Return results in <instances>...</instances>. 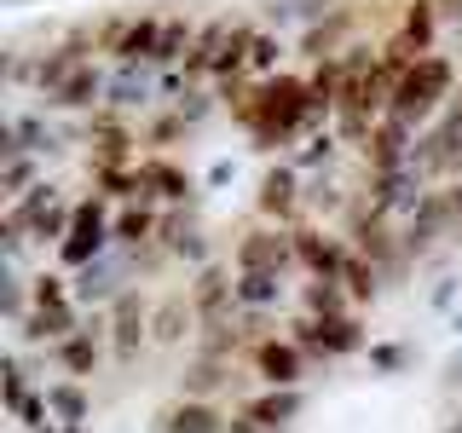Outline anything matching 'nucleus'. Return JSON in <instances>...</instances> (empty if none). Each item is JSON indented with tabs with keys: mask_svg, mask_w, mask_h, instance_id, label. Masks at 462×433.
Returning a JSON list of instances; mask_svg holds the SVG:
<instances>
[{
	"mask_svg": "<svg viewBox=\"0 0 462 433\" xmlns=\"http://www.w3.org/2000/svg\"><path fill=\"white\" fill-rule=\"evenodd\" d=\"M226 428H231V416L208 399H180L156 416V433H226Z\"/></svg>",
	"mask_w": 462,
	"mask_h": 433,
	"instance_id": "nucleus-14",
	"label": "nucleus"
},
{
	"mask_svg": "<svg viewBox=\"0 0 462 433\" xmlns=\"http://www.w3.org/2000/svg\"><path fill=\"white\" fill-rule=\"evenodd\" d=\"M105 93H110V87H105V76H98V64H81L58 93H47V105H58V110H93Z\"/></svg>",
	"mask_w": 462,
	"mask_h": 433,
	"instance_id": "nucleus-21",
	"label": "nucleus"
},
{
	"mask_svg": "<svg viewBox=\"0 0 462 433\" xmlns=\"http://www.w3.org/2000/svg\"><path fill=\"white\" fill-rule=\"evenodd\" d=\"M451 87H457L451 58L428 52V58H416V64L399 76V87H393V110H387V115H399L404 127H422V122H433V115L445 110Z\"/></svg>",
	"mask_w": 462,
	"mask_h": 433,
	"instance_id": "nucleus-2",
	"label": "nucleus"
},
{
	"mask_svg": "<svg viewBox=\"0 0 462 433\" xmlns=\"http://www.w3.org/2000/svg\"><path fill=\"white\" fill-rule=\"evenodd\" d=\"M110 353H116V364H134L139 358V346L151 341V295L144 289H122V295L110 300Z\"/></svg>",
	"mask_w": 462,
	"mask_h": 433,
	"instance_id": "nucleus-5",
	"label": "nucleus"
},
{
	"mask_svg": "<svg viewBox=\"0 0 462 433\" xmlns=\"http://www.w3.org/2000/svg\"><path fill=\"white\" fill-rule=\"evenodd\" d=\"M180 115H185V122H197V115H208V93H185V98H180Z\"/></svg>",
	"mask_w": 462,
	"mask_h": 433,
	"instance_id": "nucleus-41",
	"label": "nucleus"
},
{
	"mask_svg": "<svg viewBox=\"0 0 462 433\" xmlns=\"http://www.w3.org/2000/svg\"><path fill=\"white\" fill-rule=\"evenodd\" d=\"M307 312H312V318L346 312V289H341L336 278H312V283H307Z\"/></svg>",
	"mask_w": 462,
	"mask_h": 433,
	"instance_id": "nucleus-30",
	"label": "nucleus"
},
{
	"mask_svg": "<svg viewBox=\"0 0 462 433\" xmlns=\"http://www.w3.org/2000/svg\"><path fill=\"white\" fill-rule=\"evenodd\" d=\"M341 289H346V300H375V289H382V266H370L358 249H346V260H341V278H336Z\"/></svg>",
	"mask_w": 462,
	"mask_h": 433,
	"instance_id": "nucleus-24",
	"label": "nucleus"
},
{
	"mask_svg": "<svg viewBox=\"0 0 462 433\" xmlns=\"http://www.w3.org/2000/svg\"><path fill=\"white\" fill-rule=\"evenodd\" d=\"M231 266L237 272H266V278H283L295 266V231L289 226H254L249 237L231 249Z\"/></svg>",
	"mask_w": 462,
	"mask_h": 433,
	"instance_id": "nucleus-6",
	"label": "nucleus"
},
{
	"mask_svg": "<svg viewBox=\"0 0 462 433\" xmlns=\"http://www.w3.org/2000/svg\"><path fill=\"white\" fill-rule=\"evenodd\" d=\"M35 185H41V162H35V156H12V162L0 168V197H6V202L29 197Z\"/></svg>",
	"mask_w": 462,
	"mask_h": 433,
	"instance_id": "nucleus-27",
	"label": "nucleus"
},
{
	"mask_svg": "<svg viewBox=\"0 0 462 433\" xmlns=\"http://www.w3.org/2000/svg\"><path fill=\"white\" fill-rule=\"evenodd\" d=\"M156 226H162V214H151L144 202H122L116 220H110V237L134 254V249H144V243H156Z\"/></svg>",
	"mask_w": 462,
	"mask_h": 433,
	"instance_id": "nucleus-18",
	"label": "nucleus"
},
{
	"mask_svg": "<svg viewBox=\"0 0 462 433\" xmlns=\"http://www.w3.org/2000/svg\"><path fill=\"white\" fill-rule=\"evenodd\" d=\"M353 29H358V12H353V6H329L312 29H300V58H312V64H329V58H341Z\"/></svg>",
	"mask_w": 462,
	"mask_h": 433,
	"instance_id": "nucleus-10",
	"label": "nucleus"
},
{
	"mask_svg": "<svg viewBox=\"0 0 462 433\" xmlns=\"http://www.w3.org/2000/svg\"><path fill=\"white\" fill-rule=\"evenodd\" d=\"M226 35H231V18H214L208 29H202V35L191 41V52H185V76H214V58H220Z\"/></svg>",
	"mask_w": 462,
	"mask_h": 433,
	"instance_id": "nucleus-25",
	"label": "nucleus"
},
{
	"mask_svg": "<svg viewBox=\"0 0 462 433\" xmlns=\"http://www.w3.org/2000/svg\"><path fill=\"white\" fill-rule=\"evenodd\" d=\"M156 47H162V18L156 12H144V18L127 23V41H122V64H156Z\"/></svg>",
	"mask_w": 462,
	"mask_h": 433,
	"instance_id": "nucleus-23",
	"label": "nucleus"
},
{
	"mask_svg": "<svg viewBox=\"0 0 462 433\" xmlns=\"http://www.w3.org/2000/svg\"><path fill=\"white\" fill-rule=\"evenodd\" d=\"M23 399H29V382H23V364L18 358H6V410L18 416L23 410Z\"/></svg>",
	"mask_w": 462,
	"mask_h": 433,
	"instance_id": "nucleus-37",
	"label": "nucleus"
},
{
	"mask_svg": "<svg viewBox=\"0 0 462 433\" xmlns=\"http://www.w3.org/2000/svg\"><path fill=\"white\" fill-rule=\"evenodd\" d=\"M116 295H122V283H116V272L105 260H93V266L76 278V307H87V300H116Z\"/></svg>",
	"mask_w": 462,
	"mask_h": 433,
	"instance_id": "nucleus-28",
	"label": "nucleus"
},
{
	"mask_svg": "<svg viewBox=\"0 0 462 433\" xmlns=\"http://www.w3.org/2000/svg\"><path fill=\"white\" fill-rule=\"evenodd\" d=\"M445 197V237H462V185H439Z\"/></svg>",
	"mask_w": 462,
	"mask_h": 433,
	"instance_id": "nucleus-38",
	"label": "nucleus"
},
{
	"mask_svg": "<svg viewBox=\"0 0 462 433\" xmlns=\"http://www.w3.org/2000/svg\"><path fill=\"white\" fill-rule=\"evenodd\" d=\"M307 202V191H300V168L295 162H283V168H272L266 180H260V197H254V208L266 214V220H289V214Z\"/></svg>",
	"mask_w": 462,
	"mask_h": 433,
	"instance_id": "nucleus-13",
	"label": "nucleus"
},
{
	"mask_svg": "<svg viewBox=\"0 0 462 433\" xmlns=\"http://www.w3.org/2000/svg\"><path fill=\"white\" fill-rule=\"evenodd\" d=\"M375 364H382V370H399L404 353H399V346H382V353H375Z\"/></svg>",
	"mask_w": 462,
	"mask_h": 433,
	"instance_id": "nucleus-42",
	"label": "nucleus"
},
{
	"mask_svg": "<svg viewBox=\"0 0 462 433\" xmlns=\"http://www.w3.org/2000/svg\"><path fill=\"white\" fill-rule=\"evenodd\" d=\"M445 433H462V416H457V422H445Z\"/></svg>",
	"mask_w": 462,
	"mask_h": 433,
	"instance_id": "nucleus-46",
	"label": "nucleus"
},
{
	"mask_svg": "<svg viewBox=\"0 0 462 433\" xmlns=\"http://www.w3.org/2000/svg\"><path fill=\"white\" fill-rule=\"evenodd\" d=\"M462 382V358H451V370H445V387H457Z\"/></svg>",
	"mask_w": 462,
	"mask_h": 433,
	"instance_id": "nucleus-45",
	"label": "nucleus"
},
{
	"mask_svg": "<svg viewBox=\"0 0 462 433\" xmlns=\"http://www.w3.org/2000/svg\"><path fill=\"white\" fill-rule=\"evenodd\" d=\"M300 410H307V393H300V387H266V393H254L237 416H249V422L272 428V433H283Z\"/></svg>",
	"mask_w": 462,
	"mask_h": 433,
	"instance_id": "nucleus-15",
	"label": "nucleus"
},
{
	"mask_svg": "<svg viewBox=\"0 0 462 433\" xmlns=\"http://www.w3.org/2000/svg\"><path fill=\"white\" fill-rule=\"evenodd\" d=\"M185 295H191V307H197L202 324H226V318H237V278H231V266H220V260H208Z\"/></svg>",
	"mask_w": 462,
	"mask_h": 433,
	"instance_id": "nucleus-8",
	"label": "nucleus"
},
{
	"mask_svg": "<svg viewBox=\"0 0 462 433\" xmlns=\"http://www.w3.org/2000/svg\"><path fill=\"white\" fill-rule=\"evenodd\" d=\"M220 387H231V364L226 358H191V364L180 370V399H208L214 404V393H220Z\"/></svg>",
	"mask_w": 462,
	"mask_h": 433,
	"instance_id": "nucleus-19",
	"label": "nucleus"
},
{
	"mask_svg": "<svg viewBox=\"0 0 462 433\" xmlns=\"http://www.w3.org/2000/svg\"><path fill=\"white\" fill-rule=\"evenodd\" d=\"M272 300H278V278H266V272H237V307L243 312H266Z\"/></svg>",
	"mask_w": 462,
	"mask_h": 433,
	"instance_id": "nucleus-29",
	"label": "nucleus"
},
{
	"mask_svg": "<svg viewBox=\"0 0 462 433\" xmlns=\"http://www.w3.org/2000/svg\"><path fill=\"white\" fill-rule=\"evenodd\" d=\"M18 329H23V341H69L81 329V312H76V300L69 307H35Z\"/></svg>",
	"mask_w": 462,
	"mask_h": 433,
	"instance_id": "nucleus-20",
	"label": "nucleus"
},
{
	"mask_svg": "<svg viewBox=\"0 0 462 433\" xmlns=\"http://www.w3.org/2000/svg\"><path fill=\"white\" fill-rule=\"evenodd\" d=\"M87 134H93V173H110V168H127L134 162V134H127V122L116 110H98L93 115V127H87ZM139 168V162H134Z\"/></svg>",
	"mask_w": 462,
	"mask_h": 433,
	"instance_id": "nucleus-12",
	"label": "nucleus"
},
{
	"mask_svg": "<svg viewBox=\"0 0 462 433\" xmlns=\"http://www.w3.org/2000/svg\"><path fill=\"white\" fill-rule=\"evenodd\" d=\"M318 115L312 105V87L300 76H272V81H254L249 105L237 110V122L249 127V139L260 144V151H272V144H289Z\"/></svg>",
	"mask_w": 462,
	"mask_h": 433,
	"instance_id": "nucleus-1",
	"label": "nucleus"
},
{
	"mask_svg": "<svg viewBox=\"0 0 462 433\" xmlns=\"http://www.w3.org/2000/svg\"><path fill=\"white\" fill-rule=\"evenodd\" d=\"M185 127H191V122H185V115H180V110H173V115H162V122H156V127H151V139H144V144H173V139H180V134H185Z\"/></svg>",
	"mask_w": 462,
	"mask_h": 433,
	"instance_id": "nucleus-39",
	"label": "nucleus"
},
{
	"mask_svg": "<svg viewBox=\"0 0 462 433\" xmlns=\"http://www.w3.org/2000/svg\"><path fill=\"white\" fill-rule=\"evenodd\" d=\"M191 329H202V318L191 307V295H162L156 300V312H151V341H162V346H180Z\"/></svg>",
	"mask_w": 462,
	"mask_h": 433,
	"instance_id": "nucleus-16",
	"label": "nucleus"
},
{
	"mask_svg": "<svg viewBox=\"0 0 462 433\" xmlns=\"http://www.w3.org/2000/svg\"><path fill=\"white\" fill-rule=\"evenodd\" d=\"M110 98H116V105H139V98H144V76H134V64H122V76H116Z\"/></svg>",
	"mask_w": 462,
	"mask_h": 433,
	"instance_id": "nucleus-36",
	"label": "nucleus"
},
{
	"mask_svg": "<svg viewBox=\"0 0 462 433\" xmlns=\"http://www.w3.org/2000/svg\"><path fill=\"white\" fill-rule=\"evenodd\" d=\"M433 12L439 18H462V0H433Z\"/></svg>",
	"mask_w": 462,
	"mask_h": 433,
	"instance_id": "nucleus-44",
	"label": "nucleus"
},
{
	"mask_svg": "<svg viewBox=\"0 0 462 433\" xmlns=\"http://www.w3.org/2000/svg\"><path fill=\"white\" fill-rule=\"evenodd\" d=\"M139 185L144 197H162V202H185L191 197V173L180 162H168V156H144L139 162Z\"/></svg>",
	"mask_w": 462,
	"mask_h": 433,
	"instance_id": "nucleus-17",
	"label": "nucleus"
},
{
	"mask_svg": "<svg viewBox=\"0 0 462 433\" xmlns=\"http://www.w3.org/2000/svg\"><path fill=\"white\" fill-rule=\"evenodd\" d=\"M433 29H439L433 0H411V6H404V18H399V35H393V41H404L416 58H428V52H433Z\"/></svg>",
	"mask_w": 462,
	"mask_h": 433,
	"instance_id": "nucleus-22",
	"label": "nucleus"
},
{
	"mask_svg": "<svg viewBox=\"0 0 462 433\" xmlns=\"http://www.w3.org/2000/svg\"><path fill=\"white\" fill-rule=\"evenodd\" d=\"M35 307H69V289H64L58 272H41L35 278Z\"/></svg>",
	"mask_w": 462,
	"mask_h": 433,
	"instance_id": "nucleus-35",
	"label": "nucleus"
},
{
	"mask_svg": "<svg viewBox=\"0 0 462 433\" xmlns=\"http://www.w3.org/2000/svg\"><path fill=\"white\" fill-rule=\"evenodd\" d=\"M329 156H336V139L324 134V139H312V151H300V162H295V168L307 173V168H318V162H329Z\"/></svg>",
	"mask_w": 462,
	"mask_h": 433,
	"instance_id": "nucleus-40",
	"label": "nucleus"
},
{
	"mask_svg": "<svg viewBox=\"0 0 462 433\" xmlns=\"http://www.w3.org/2000/svg\"><path fill=\"white\" fill-rule=\"evenodd\" d=\"M110 220H116V214L98 197L76 202V226H69V237L58 243V260H64V266H76V272H87L93 260H105V249L116 243L110 237Z\"/></svg>",
	"mask_w": 462,
	"mask_h": 433,
	"instance_id": "nucleus-3",
	"label": "nucleus"
},
{
	"mask_svg": "<svg viewBox=\"0 0 462 433\" xmlns=\"http://www.w3.org/2000/svg\"><path fill=\"white\" fill-rule=\"evenodd\" d=\"M416 127H404L399 115H382V122L370 127V139H365V168L375 173V180H393V173L411 168V156H416Z\"/></svg>",
	"mask_w": 462,
	"mask_h": 433,
	"instance_id": "nucleus-7",
	"label": "nucleus"
},
{
	"mask_svg": "<svg viewBox=\"0 0 462 433\" xmlns=\"http://www.w3.org/2000/svg\"><path fill=\"white\" fill-rule=\"evenodd\" d=\"M295 346L307 358H346V353H358V346H365V329H358L353 312H336V318L300 312L295 318Z\"/></svg>",
	"mask_w": 462,
	"mask_h": 433,
	"instance_id": "nucleus-4",
	"label": "nucleus"
},
{
	"mask_svg": "<svg viewBox=\"0 0 462 433\" xmlns=\"http://www.w3.org/2000/svg\"><path fill=\"white\" fill-rule=\"evenodd\" d=\"M180 47H191V23H185V18H162V47H156V64H173V58H185Z\"/></svg>",
	"mask_w": 462,
	"mask_h": 433,
	"instance_id": "nucleus-33",
	"label": "nucleus"
},
{
	"mask_svg": "<svg viewBox=\"0 0 462 433\" xmlns=\"http://www.w3.org/2000/svg\"><path fill=\"white\" fill-rule=\"evenodd\" d=\"M47 399H52V410L64 416L69 428H81V416H87V393H81L76 382H64V387H47Z\"/></svg>",
	"mask_w": 462,
	"mask_h": 433,
	"instance_id": "nucleus-32",
	"label": "nucleus"
},
{
	"mask_svg": "<svg viewBox=\"0 0 462 433\" xmlns=\"http://www.w3.org/2000/svg\"><path fill=\"white\" fill-rule=\"evenodd\" d=\"M226 433H272V428H260V422H249V416H231V428Z\"/></svg>",
	"mask_w": 462,
	"mask_h": 433,
	"instance_id": "nucleus-43",
	"label": "nucleus"
},
{
	"mask_svg": "<svg viewBox=\"0 0 462 433\" xmlns=\"http://www.w3.org/2000/svg\"><path fill=\"white\" fill-rule=\"evenodd\" d=\"M272 23H289V18H300V23H318V18H324V12H329V0H272Z\"/></svg>",
	"mask_w": 462,
	"mask_h": 433,
	"instance_id": "nucleus-31",
	"label": "nucleus"
},
{
	"mask_svg": "<svg viewBox=\"0 0 462 433\" xmlns=\"http://www.w3.org/2000/svg\"><path fill=\"white\" fill-rule=\"evenodd\" d=\"M58 364L69 370V382H87L98 370V336H87V324H81L69 341H58Z\"/></svg>",
	"mask_w": 462,
	"mask_h": 433,
	"instance_id": "nucleus-26",
	"label": "nucleus"
},
{
	"mask_svg": "<svg viewBox=\"0 0 462 433\" xmlns=\"http://www.w3.org/2000/svg\"><path fill=\"white\" fill-rule=\"evenodd\" d=\"M346 249H353V243L329 237V231H318V226H295V266L307 272V278H341Z\"/></svg>",
	"mask_w": 462,
	"mask_h": 433,
	"instance_id": "nucleus-11",
	"label": "nucleus"
},
{
	"mask_svg": "<svg viewBox=\"0 0 462 433\" xmlns=\"http://www.w3.org/2000/svg\"><path fill=\"white\" fill-rule=\"evenodd\" d=\"M254 358V375L266 387H300V375H307V353L295 346V336H266L249 346Z\"/></svg>",
	"mask_w": 462,
	"mask_h": 433,
	"instance_id": "nucleus-9",
	"label": "nucleus"
},
{
	"mask_svg": "<svg viewBox=\"0 0 462 433\" xmlns=\"http://www.w3.org/2000/svg\"><path fill=\"white\" fill-rule=\"evenodd\" d=\"M278 41H272V35H254V52H249V76L254 81H272V69H278Z\"/></svg>",
	"mask_w": 462,
	"mask_h": 433,
	"instance_id": "nucleus-34",
	"label": "nucleus"
}]
</instances>
